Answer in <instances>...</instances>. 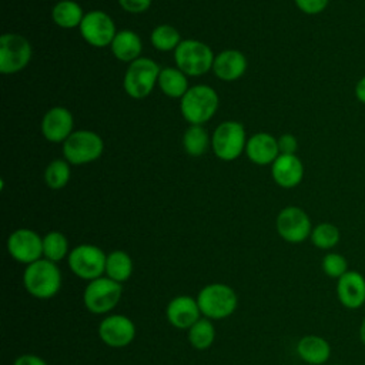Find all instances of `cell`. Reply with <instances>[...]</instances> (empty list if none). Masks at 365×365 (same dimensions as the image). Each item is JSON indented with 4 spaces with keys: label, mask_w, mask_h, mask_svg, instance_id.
<instances>
[{
    "label": "cell",
    "mask_w": 365,
    "mask_h": 365,
    "mask_svg": "<svg viewBox=\"0 0 365 365\" xmlns=\"http://www.w3.org/2000/svg\"><path fill=\"white\" fill-rule=\"evenodd\" d=\"M23 285L37 299L53 298L61 288V271L56 262L40 258L26 265Z\"/></svg>",
    "instance_id": "6da1fadb"
},
{
    "label": "cell",
    "mask_w": 365,
    "mask_h": 365,
    "mask_svg": "<svg viewBox=\"0 0 365 365\" xmlns=\"http://www.w3.org/2000/svg\"><path fill=\"white\" fill-rule=\"evenodd\" d=\"M197 302L204 315L208 319H224L234 314L238 305V297L235 291L221 282H214L202 287L197 295Z\"/></svg>",
    "instance_id": "7a4b0ae2"
},
{
    "label": "cell",
    "mask_w": 365,
    "mask_h": 365,
    "mask_svg": "<svg viewBox=\"0 0 365 365\" xmlns=\"http://www.w3.org/2000/svg\"><path fill=\"white\" fill-rule=\"evenodd\" d=\"M218 107V96L208 86H194L181 98V113L192 125L208 121Z\"/></svg>",
    "instance_id": "3957f363"
},
{
    "label": "cell",
    "mask_w": 365,
    "mask_h": 365,
    "mask_svg": "<svg viewBox=\"0 0 365 365\" xmlns=\"http://www.w3.org/2000/svg\"><path fill=\"white\" fill-rule=\"evenodd\" d=\"M123 294V285L108 277H100L88 284L84 288L83 302L84 307L96 315L110 312L120 301Z\"/></svg>",
    "instance_id": "277c9868"
},
{
    "label": "cell",
    "mask_w": 365,
    "mask_h": 365,
    "mask_svg": "<svg viewBox=\"0 0 365 365\" xmlns=\"http://www.w3.org/2000/svg\"><path fill=\"white\" fill-rule=\"evenodd\" d=\"M67 259L71 272L81 279L93 281L106 272L107 255L97 245H77L70 251Z\"/></svg>",
    "instance_id": "5b68a950"
},
{
    "label": "cell",
    "mask_w": 365,
    "mask_h": 365,
    "mask_svg": "<svg viewBox=\"0 0 365 365\" xmlns=\"http://www.w3.org/2000/svg\"><path fill=\"white\" fill-rule=\"evenodd\" d=\"M177 67L188 76H201L214 64L211 48L198 40H182L174 51Z\"/></svg>",
    "instance_id": "8992f818"
},
{
    "label": "cell",
    "mask_w": 365,
    "mask_h": 365,
    "mask_svg": "<svg viewBox=\"0 0 365 365\" xmlns=\"http://www.w3.org/2000/svg\"><path fill=\"white\" fill-rule=\"evenodd\" d=\"M160 67L151 58H137L131 61L124 76V88L133 98H144L154 88L160 76Z\"/></svg>",
    "instance_id": "52a82bcc"
},
{
    "label": "cell",
    "mask_w": 365,
    "mask_h": 365,
    "mask_svg": "<svg viewBox=\"0 0 365 365\" xmlns=\"http://www.w3.org/2000/svg\"><path fill=\"white\" fill-rule=\"evenodd\" d=\"M103 140L98 134L80 130L68 135L63 144V154L71 164H86L97 160L103 154Z\"/></svg>",
    "instance_id": "ba28073f"
},
{
    "label": "cell",
    "mask_w": 365,
    "mask_h": 365,
    "mask_svg": "<svg viewBox=\"0 0 365 365\" xmlns=\"http://www.w3.org/2000/svg\"><path fill=\"white\" fill-rule=\"evenodd\" d=\"M211 144L218 158L225 161L235 160L247 144L242 124L237 121L221 123L212 134Z\"/></svg>",
    "instance_id": "9c48e42d"
},
{
    "label": "cell",
    "mask_w": 365,
    "mask_h": 365,
    "mask_svg": "<svg viewBox=\"0 0 365 365\" xmlns=\"http://www.w3.org/2000/svg\"><path fill=\"white\" fill-rule=\"evenodd\" d=\"M31 58V46L20 34H3L0 37V71L13 74L27 66Z\"/></svg>",
    "instance_id": "30bf717a"
},
{
    "label": "cell",
    "mask_w": 365,
    "mask_h": 365,
    "mask_svg": "<svg viewBox=\"0 0 365 365\" xmlns=\"http://www.w3.org/2000/svg\"><path fill=\"white\" fill-rule=\"evenodd\" d=\"M277 231L282 240L291 244H299L309 238L312 225L308 214L299 207H285L277 217Z\"/></svg>",
    "instance_id": "8fae6325"
},
{
    "label": "cell",
    "mask_w": 365,
    "mask_h": 365,
    "mask_svg": "<svg viewBox=\"0 0 365 365\" xmlns=\"http://www.w3.org/2000/svg\"><path fill=\"white\" fill-rule=\"evenodd\" d=\"M7 251L17 262L31 264L43 257V238L29 228H19L7 238Z\"/></svg>",
    "instance_id": "7c38bea8"
},
{
    "label": "cell",
    "mask_w": 365,
    "mask_h": 365,
    "mask_svg": "<svg viewBox=\"0 0 365 365\" xmlns=\"http://www.w3.org/2000/svg\"><path fill=\"white\" fill-rule=\"evenodd\" d=\"M135 332L134 322L123 314L108 315L98 324L100 339L111 348H124L130 345L135 338Z\"/></svg>",
    "instance_id": "4fadbf2b"
},
{
    "label": "cell",
    "mask_w": 365,
    "mask_h": 365,
    "mask_svg": "<svg viewBox=\"0 0 365 365\" xmlns=\"http://www.w3.org/2000/svg\"><path fill=\"white\" fill-rule=\"evenodd\" d=\"M84 40L94 47H104L113 43L115 37V24L111 17L100 10L87 13L80 24Z\"/></svg>",
    "instance_id": "5bb4252c"
},
{
    "label": "cell",
    "mask_w": 365,
    "mask_h": 365,
    "mask_svg": "<svg viewBox=\"0 0 365 365\" xmlns=\"http://www.w3.org/2000/svg\"><path fill=\"white\" fill-rule=\"evenodd\" d=\"M336 298L346 309H358L365 305V277L355 271H346L336 279Z\"/></svg>",
    "instance_id": "9a60e30c"
},
{
    "label": "cell",
    "mask_w": 365,
    "mask_h": 365,
    "mask_svg": "<svg viewBox=\"0 0 365 365\" xmlns=\"http://www.w3.org/2000/svg\"><path fill=\"white\" fill-rule=\"evenodd\" d=\"M167 321L178 329H188L201 318V311L197 298L190 295L174 297L165 308Z\"/></svg>",
    "instance_id": "2e32d148"
},
{
    "label": "cell",
    "mask_w": 365,
    "mask_h": 365,
    "mask_svg": "<svg viewBox=\"0 0 365 365\" xmlns=\"http://www.w3.org/2000/svg\"><path fill=\"white\" fill-rule=\"evenodd\" d=\"M73 130V115L64 107L50 108L41 121V133L51 143L66 141Z\"/></svg>",
    "instance_id": "e0dca14e"
},
{
    "label": "cell",
    "mask_w": 365,
    "mask_h": 365,
    "mask_svg": "<svg viewBox=\"0 0 365 365\" xmlns=\"http://www.w3.org/2000/svg\"><path fill=\"white\" fill-rule=\"evenodd\" d=\"M304 175V165L295 154H279L272 163V177L284 188L298 185Z\"/></svg>",
    "instance_id": "ac0fdd59"
},
{
    "label": "cell",
    "mask_w": 365,
    "mask_h": 365,
    "mask_svg": "<svg viewBox=\"0 0 365 365\" xmlns=\"http://www.w3.org/2000/svg\"><path fill=\"white\" fill-rule=\"evenodd\" d=\"M245 151L248 158L258 165L274 163L279 155L278 140H275L271 134L258 133L247 141Z\"/></svg>",
    "instance_id": "d6986e66"
},
{
    "label": "cell",
    "mask_w": 365,
    "mask_h": 365,
    "mask_svg": "<svg viewBox=\"0 0 365 365\" xmlns=\"http://www.w3.org/2000/svg\"><path fill=\"white\" fill-rule=\"evenodd\" d=\"M297 355L308 365H324L331 356V345L319 335H305L297 342Z\"/></svg>",
    "instance_id": "ffe728a7"
},
{
    "label": "cell",
    "mask_w": 365,
    "mask_h": 365,
    "mask_svg": "<svg viewBox=\"0 0 365 365\" xmlns=\"http://www.w3.org/2000/svg\"><path fill=\"white\" fill-rule=\"evenodd\" d=\"M247 68V60L238 50H224L215 58L212 70L221 80L231 81L240 78Z\"/></svg>",
    "instance_id": "44dd1931"
},
{
    "label": "cell",
    "mask_w": 365,
    "mask_h": 365,
    "mask_svg": "<svg viewBox=\"0 0 365 365\" xmlns=\"http://www.w3.org/2000/svg\"><path fill=\"white\" fill-rule=\"evenodd\" d=\"M143 44L140 37L130 30L118 31L111 43L113 54L121 61H134L141 53Z\"/></svg>",
    "instance_id": "7402d4cb"
},
{
    "label": "cell",
    "mask_w": 365,
    "mask_h": 365,
    "mask_svg": "<svg viewBox=\"0 0 365 365\" xmlns=\"http://www.w3.org/2000/svg\"><path fill=\"white\" fill-rule=\"evenodd\" d=\"M106 277L123 284L133 274V259L121 250L111 251L106 259Z\"/></svg>",
    "instance_id": "603a6c76"
},
{
    "label": "cell",
    "mask_w": 365,
    "mask_h": 365,
    "mask_svg": "<svg viewBox=\"0 0 365 365\" xmlns=\"http://www.w3.org/2000/svg\"><path fill=\"white\" fill-rule=\"evenodd\" d=\"M53 21L63 29H73L81 24L83 21V10L81 7L71 0L58 1L51 11Z\"/></svg>",
    "instance_id": "cb8c5ba5"
},
{
    "label": "cell",
    "mask_w": 365,
    "mask_h": 365,
    "mask_svg": "<svg viewBox=\"0 0 365 365\" xmlns=\"http://www.w3.org/2000/svg\"><path fill=\"white\" fill-rule=\"evenodd\" d=\"M158 83L168 97H182L188 91L187 78L180 68H163L158 76Z\"/></svg>",
    "instance_id": "d4e9b609"
},
{
    "label": "cell",
    "mask_w": 365,
    "mask_h": 365,
    "mask_svg": "<svg viewBox=\"0 0 365 365\" xmlns=\"http://www.w3.org/2000/svg\"><path fill=\"white\" fill-rule=\"evenodd\" d=\"M188 342L195 349H207L215 341V328L211 319L201 317L188 329Z\"/></svg>",
    "instance_id": "484cf974"
},
{
    "label": "cell",
    "mask_w": 365,
    "mask_h": 365,
    "mask_svg": "<svg viewBox=\"0 0 365 365\" xmlns=\"http://www.w3.org/2000/svg\"><path fill=\"white\" fill-rule=\"evenodd\" d=\"M68 240L58 231H50L43 237V257L48 261L58 262L68 257Z\"/></svg>",
    "instance_id": "4316f807"
},
{
    "label": "cell",
    "mask_w": 365,
    "mask_h": 365,
    "mask_svg": "<svg viewBox=\"0 0 365 365\" xmlns=\"http://www.w3.org/2000/svg\"><path fill=\"white\" fill-rule=\"evenodd\" d=\"M311 242L319 250H332L341 240L339 228L331 222H321L311 231Z\"/></svg>",
    "instance_id": "83f0119b"
},
{
    "label": "cell",
    "mask_w": 365,
    "mask_h": 365,
    "mask_svg": "<svg viewBox=\"0 0 365 365\" xmlns=\"http://www.w3.org/2000/svg\"><path fill=\"white\" fill-rule=\"evenodd\" d=\"M151 43L157 50L170 51L178 47V44L181 43V38H180V33L173 26L163 24L153 30Z\"/></svg>",
    "instance_id": "f1b7e54d"
},
{
    "label": "cell",
    "mask_w": 365,
    "mask_h": 365,
    "mask_svg": "<svg viewBox=\"0 0 365 365\" xmlns=\"http://www.w3.org/2000/svg\"><path fill=\"white\" fill-rule=\"evenodd\" d=\"M182 144H184L185 151L190 155H192V157L201 155L207 150V145H208L207 131L201 125H191L182 137Z\"/></svg>",
    "instance_id": "f546056e"
},
{
    "label": "cell",
    "mask_w": 365,
    "mask_h": 365,
    "mask_svg": "<svg viewBox=\"0 0 365 365\" xmlns=\"http://www.w3.org/2000/svg\"><path fill=\"white\" fill-rule=\"evenodd\" d=\"M70 178V167L63 160L51 161L44 171V181L53 190L63 188Z\"/></svg>",
    "instance_id": "4dcf8cb0"
},
{
    "label": "cell",
    "mask_w": 365,
    "mask_h": 365,
    "mask_svg": "<svg viewBox=\"0 0 365 365\" xmlns=\"http://www.w3.org/2000/svg\"><path fill=\"white\" fill-rule=\"evenodd\" d=\"M321 268L327 277L334 279H339L346 271H349L346 258L338 252L325 254L321 261Z\"/></svg>",
    "instance_id": "1f68e13d"
},
{
    "label": "cell",
    "mask_w": 365,
    "mask_h": 365,
    "mask_svg": "<svg viewBox=\"0 0 365 365\" xmlns=\"http://www.w3.org/2000/svg\"><path fill=\"white\" fill-rule=\"evenodd\" d=\"M329 0H295L297 7L307 14H318L324 11Z\"/></svg>",
    "instance_id": "d6a6232c"
},
{
    "label": "cell",
    "mask_w": 365,
    "mask_h": 365,
    "mask_svg": "<svg viewBox=\"0 0 365 365\" xmlns=\"http://www.w3.org/2000/svg\"><path fill=\"white\" fill-rule=\"evenodd\" d=\"M278 148L281 154H295L298 148L297 138L292 134H284L278 140Z\"/></svg>",
    "instance_id": "836d02e7"
},
{
    "label": "cell",
    "mask_w": 365,
    "mask_h": 365,
    "mask_svg": "<svg viewBox=\"0 0 365 365\" xmlns=\"http://www.w3.org/2000/svg\"><path fill=\"white\" fill-rule=\"evenodd\" d=\"M118 3L130 13H141L150 7L151 0H118Z\"/></svg>",
    "instance_id": "e575fe53"
},
{
    "label": "cell",
    "mask_w": 365,
    "mask_h": 365,
    "mask_svg": "<svg viewBox=\"0 0 365 365\" xmlns=\"http://www.w3.org/2000/svg\"><path fill=\"white\" fill-rule=\"evenodd\" d=\"M13 365H47V362L38 355L23 354L14 359Z\"/></svg>",
    "instance_id": "d590c367"
},
{
    "label": "cell",
    "mask_w": 365,
    "mask_h": 365,
    "mask_svg": "<svg viewBox=\"0 0 365 365\" xmlns=\"http://www.w3.org/2000/svg\"><path fill=\"white\" fill-rule=\"evenodd\" d=\"M355 97L359 103L365 104V76H362L355 84Z\"/></svg>",
    "instance_id": "8d00e7d4"
},
{
    "label": "cell",
    "mask_w": 365,
    "mask_h": 365,
    "mask_svg": "<svg viewBox=\"0 0 365 365\" xmlns=\"http://www.w3.org/2000/svg\"><path fill=\"white\" fill-rule=\"evenodd\" d=\"M358 335H359V341L362 342V345H365V317H364V318H362V321H361Z\"/></svg>",
    "instance_id": "74e56055"
},
{
    "label": "cell",
    "mask_w": 365,
    "mask_h": 365,
    "mask_svg": "<svg viewBox=\"0 0 365 365\" xmlns=\"http://www.w3.org/2000/svg\"><path fill=\"white\" fill-rule=\"evenodd\" d=\"M332 365H342V364H332Z\"/></svg>",
    "instance_id": "f35d334b"
}]
</instances>
